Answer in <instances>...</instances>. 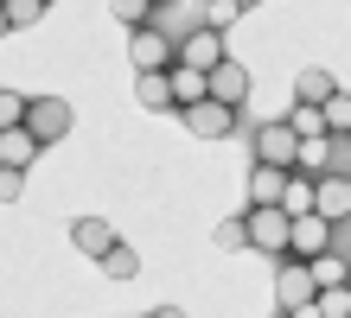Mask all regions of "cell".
Here are the masks:
<instances>
[{
	"instance_id": "2e32d148",
	"label": "cell",
	"mask_w": 351,
	"mask_h": 318,
	"mask_svg": "<svg viewBox=\"0 0 351 318\" xmlns=\"http://www.w3.org/2000/svg\"><path fill=\"white\" fill-rule=\"evenodd\" d=\"M167 83H173V109H179V115L204 102V77H198V70H179V64H173V70H167Z\"/></svg>"
},
{
	"instance_id": "52a82bcc",
	"label": "cell",
	"mask_w": 351,
	"mask_h": 318,
	"mask_svg": "<svg viewBox=\"0 0 351 318\" xmlns=\"http://www.w3.org/2000/svg\"><path fill=\"white\" fill-rule=\"evenodd\" d=\"M313 217H326V223H345L351 217V172L313 178Z\"/></svg>"
},
{
	"instance_id": "1f68e13d",
	"label": "cell",
	"mask_w": 351,
	"mask_h": 318,
	"mask_svg": "<svg viewBox=\"0 0 351 318\" xmlns=\"http://www.w3.org/2000/svg\"><path fill=\"white\" fill-rule=\"evenodd\" d=\"M345 267H351V254H345Z\"/></svg>"
},
{
	"instance_id": "ba28073f",
	"label": "cell",
	"mask_w": 351,
	"mask_h": 318,
	"mask_svg": "<svg viewBox=\"0 0 351 318\" xmlns=\"http://www.w3.org/2000/svg\"><path fill=\"white\" fill-rule=\"evenodd\" d=\"M173 57H179V70H198V77H211L217 64H223V32H211V26H204V32H192V38H185V45H179Z\"/></svg>"
},
{
	"instance_id": "ffe728a7",
	"label": "cell",
	"mask_w": 351,
	"mask_h": 318,
	"mask_svg": "<svg viewBox=\"0 0 351 318\" xmlns=\"http://www.w3.org/2000/svg\"><path fill=\"white\" fill-rule=\"evenodd\" d=\"M134 96H141V109H173V83H167V70L134 77Z\"/></svg>"
},
{
	"instance_id": "277c9868",
	"label": "cell",
	"mask_w": 351,
	"mask_h": 318,
	"mask_svg": "<svg viewBox=\"0 0 351 318\" xmlns=\"http://www.w3.org/2000/svg\"><path fill=\"white\" fill-rule=\"evenodd\" d=\"M250 146H256V165L294 172V153H300V140H294V127H287V121H262L256 134H250Z\"/></svg>"
},
{
	"instance_id": "4dcf8cb0",
	"label": "cell",
	"mask_w": 351,
	"mask_h": 318,
	"mask_svg": "<svg viewBox=\"0 0 351 318\" xmlns=\"http://www.w3.org/2000/svg\"><path fill=\"white\" fill-rule=\"evenodd\" d=\"M0 32H7V0H0Z\"/></svg>"
},
{
	"instance_id": "8992f818",
	"label": "cell",
	"mask_w": 351,
	"mask_h": 318,
	"mask_svg": "<svg viewBox=\"0 0 351 318\" xmlns=\"http://www.w3.org/2000/svg\"><path fill=\"white\" fill-rule=\"evenodd\" d=\"M319 254H332V223L326 217H294V229H287V261H319Z\"/></svg>"
},
{
	"instance_id": "f546056e",
	"label": "cell",
	"mask_w": 351,
	"mask_h": 318,
	"mask_svg": "<svg viewBox=\"0 0 351 318\" xmlns=\"http://www.w3.org/2000/svg\"><path fill=\"white\" fill-rule=\"evenodd\" d=\"M147 318H185V306H160V312H147Z\"/></svg>"
},
{
	"instance_id": "3957f363",
	"label": "cell",
	"mask_w": 351,
	"mask_h": 318,
	"mask_svg": "<svg viewBox=\"0 0 351 318\" xmlns=\"http://www.w3.org/2000/svg\"><path fill=\"white\" fill-rule=\"evenodd\" d=\"M287 229H294L287 210H250V217H243V242L256 254H281L287 261Z\"/></svg>"
},
{
	"instance_id": "4fadbf2b",
	"label": "cell",
	"mask_w": 351,
	"mask_h": 318,
	"mask_svg": "<svg viewBox=\"0 0 351 318\" xmlns=\"http://www.w3.org/2000/svg\"><path fill=\"white\" fill-rule=\"evenodd\" d=\"M281 191H287V172L256 165V172H250V210H281Z\"/></svg>"
},
{
	"instance_id": "30bf717a",
	"label": "cell",
	"mask_w": 351,
	"mask_h": 318,
	"mask_svg": "<svg viewBox=\"0 0 351 318\" xmlns=\"http://www.w3.org/2000/svg\"><path fill=\"white\" fill-rule=\"evenodd\" d=\"M128 64H134L141 77H154V70H173V45H167V38H160L154 26H141V32L128 38Z\"/></svg>"
},
{
	"instance_id": "6da1fadb",
	"label": "cell",
	"mask_w": 351,
	"mask_h": 318,
	"mask_svg": "<svg viewBox=\"0 0 351 318\" xmlns=\"http://www.w3.org/2000/svg\"><path fill=\"white\" fill-rule=\"evenodd\" d=\"M154 32L167 45H185L192 32H204V0H154Z\"/></svg>"
},
{
	"instance_id": "7c38bea8",
	"label": "cell",
	"mask_w": 351,
	"mask_h": 318,
	"mask_svg": "<svg viewBox=\"0 0 351 318\" xmlns=\"http://www.w3.org/2000/svg\"><path fill=\"white\" fill-rule=\"evenodd\" d=\"M71 242H77V254L102 261V254L115 248V223H102V217H77V223H71Z\"/></svg>"
},
{
	"instance_id": "e0dca14e",
	"label": "cell",
	"mask_w": 351,
	"mask_h": 318,
	"mask_svg": "<svg viewBox=\"0 0 351 318\" xmlns=\"http://www.w3.org/2000/svg\"><path fill=\"white\" fill-rule=\"evenodd\" d=\"M319 115H326V134H332V140H351V96H345V90L326 96V102H319Z\"/></svg>"
},
{
	"instance_id": "9a60e30c",
	"label": "cell",
	"mask_w": 351,
	"mask_h": 318,
	"mask_svg": "<svg viewBox=\"0 0 351 318\" xmlns=\"http://www.w3.org/2000/svg\"><path fill=\"white\" fill-rule=\"evenodd\" d=\"M294 172H300V178H326V172H332V140H300Z\"/></svg>"
},
{
	"instance_id": "cb8c5ba5",
	"label": "cell",
	"mask_w": 351,
	"mask_h": 318,
	"mask_svg": "<svg viewBox=\"0 0 351 318\" xmlns=\"http://www.w3.org/2000/svg\"><path fill=\"white\" fill-rule=\"evenodd\" d=\"M243 13H250V0H211V7H204V26L223 32V26H230V19H243Z\"/></svg>"
},
{
	"instance_id": "ac0fdd59",
	"label": "cell",
	"mask_w": 351,
	"mask_h": 318,
	"mask_svg": "<svg viewBox=\"0 0 351 318\" xmlns=\"http://www.w3.org/2000/svg\"><path fill=\"white\" fill-rule=\"evenodd\" d=\"M332 90H339V83H332V70H300V77H294V96L306 102V109H319V102L332 96Z\"/></svg>"
},
{
	"instance_id": "d4e9b609",
	"label": "cell",
	"mask_w": 351,
	"mask_h": 318,
	"mask_svg": "<svg viewBox=\"0 0 351 318\" xmlns=\"http://www.w3.org/2000/svg\"><path fill=\"white\" fill-rule=\"evenodd\" d=\"M109 13H115V19H128L134 32H141V26H154V0H115Z\"/></svg>"
},
{
	"instance_id": "83f0119b",
	"label": "cell",
	"mask_w": 351,
	"mask_h": 318,
	"mask_svg": "<svg viewBox=\"0 0 351 318\" xmlns=\"http://www.w3.org/2000/svg\"><path fill=\"white\" fill-rule=\"evenodd\" d=\"M211 242H217V248H230V254H237V248H250V242H243V217L217 223V236H211Z\"/></svg>"
},
{
	"instance_id": "484cf974",
	"label": "cell",
	"mask_w": 351,
	"mask_h": 318,
	"mask_svg": "<svg viewBox=\"0 0 351 318\" xmlns=\"http://www.w3.org/2000/svg\"><path fill=\"white\" fill-rule=\"evenodd\" d=\"M7 127H26V96L19 90H0V134Z\"/></svg>"
},
{
	"instance_id": "603a6c76",
	"label": "cell",
	"mask_w": 351,
	"mask_h": 318,
	"mask_svg": "<svg viewBox=\"0 0 351 318\" xmlns=\"http://www.w3.org/2000/svg\"><path fill=\"white\" fill-rule=\"evenodd\" d=\"M306 274H313V287H345L351 280L345 254H319V261H306Z\"/></svg>"
},
{
	"instance_id": "5bb4252c",
	"label": "cell",
	"mask_w": 351,
	"mask_h": 318,
	"mask_svg": "<svg viewBox=\"0 0 351 318\" xmlns=\"http://www.w3.org/2000/svg\"><path fill=\"white\" fill-rule=\"evenodd\" d=\"M32 159H38V140L26 127H7V134H0V165H7V172H26Z\"/></svg>"
},
{
	"instance_id": "44dd1931",
	"label": "cell",
	"mask_w": 351,
	"mask_h": 318,
	"mask_svg": "<svg viewBox=\"0 0 351 318\" xmlns=\"http://www.w3.org/2000/svg\"><path fill=\"white\" fill-rule=\"evenodd\" d=\"M281 210H287V217H306V210H313V178L287 172V191H281Z\"/></svg>"
},
{
	"instance_id": "9c48e42d",
	"label": "cell",
	"mask_w": 351,
	"mask_h": 318,
	"mask_svg": "<svg viewBox=\"0 0 351 318\" xmlns=\"http://www.w3.org/2000/svg\"><path fill=\"white\" fill-rule=\"evenodd\" d=\"M185 127H192L198 140H230V134H237V109H223V102L204 96L198 109H185Z\"/></svg>"
},
{
	"instance_id": "5b68a950",
	"label": "cell",
	"mask_w": 351,
	"mask_h": 318,
	"mask_svg": "<svg viewBox=\"0 0 351 318\" xmlns=\"http://www.w3.org/2000/svg\"><path fill=\"white\" fill-rule=\"evenodd\" d=\"M313 274H306V261H281L275 267V306H281V318H294V312H306L313 306Z\"/></svg>"
},
{
	"instance_id": "7a4b0ae2",
	"label": "cell",
	"mask_w": 351,
	"mask_h": 318,
	"mask_svg": "<svg viewBox=\"0 0 351 318\" xmlns=\"http://www.w3.org/2000/svg\"><path fill=\"white\" fill-rule=\"evenodd\" d=\"M26 134H32L38 146L64 140V134H71V102H64V96H26Z\"/></svg>"
},
{
	"instance_id": "4316f807",
	"label": "cell",
	"mask_w": 351,
	"mask_h": 318,
	"mask_svg": "<svg viewBox=\"0 0 351 318\" xmlns=\"http://www.w3.org/2000/svg\"><path fill=\"white\" fill-rule=\"evenodd\" d=\"M45 19V0H7V26H32Z\"/></svg>"
},
{
	"instance_id": "8fae6325",
	"label": "cell",
	"mask_w": 351,
	"mask_h": 318,
	"mask_svg": "<svg viewBox=\"0 0 351 318\" xmlns=\"http://www.w3.org/2000/svg\"><path fill=\"white\" fill-rule=\"evenodd\" d=\"M204 96H211V102H223V109H237V102L250 96V70H243V64H230V57H223L217 70L204 77Z\"/></svg>"
},
{
	"instance_id": "7402d4cb",
	"label": "cell",
	"mask_w": 351,
	"mask_h": 318,
	"mask_svg": "<svg viewBox=\"0 0 351 318\" xmlns=\"http://www.w3.org/2000/svg\"><path fill=\"white\" fill-rule=\"evenodd\" d=\"M102 274H109V280H134V274H141V254L128 242H115L109 254H102Z\"/></svg>"
},
{
	"instance_id": "d6986e66",
	"label": "cell",
	"mask_w": 351,
	"mask_h": 318,
	"mask_svg": "<svg viewBox=\"0 0 351 318\" xmlns=\"http://www.w3.org/2000/svg\"><path fill=\"white\" fill-rule=\"evenodd\" d=\"M281 121L294 127V140H332V134H326V115L306 109V102H294V115H281Z\"/></svg>"
},
{
	"instance_id": "f1b7e54d",
	"label": "cell",
	"mask_w": 351,
	"mask_h": 318,
	"mask_svg": "<svg viewBox=\"0 0 351 318\" xmlns=\"http://www.w3.org/2000/svg\"><path fill=\"white\" fill-rule=\"evenodd\" d=\"M19 191H26V172H7V165H0V204H13Z\"/></svg>"
}]
</instances>
